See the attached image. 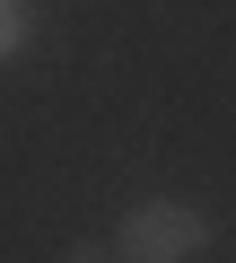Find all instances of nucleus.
Here are the masks:
<instances>
[{"instance_id": "obj_1", "label": "nucleus", "mask_w": 236, "mask_h": 263, "mask_svg": "<svg viewBox=\"0 0 236 263\" xmlns=\"http://www.w3.org/2000/svg\"><path fill=\"white\" fill-rule=\"evenodd\" d=\"M114 263H192L210 246V211L184 202V193H140L123 219H114Z\"/></svg>"}, {"instance_id": "obj_2", "label": "nucleus", "mask_w": 236, "mask_h": 263, "mask_svg": "<svg viewBox=\"0 0 236 263\" xmlns=\"http://www.w3.org/2000/svg\"><path fill=\"white\" fill-rule=\"evenodd\" d=\"M35 44V9H27V0H0V62H18Z\"/></svg>"}, {"instance_id": "obj_3", "label": "nucleus", "mask_w": 236, "mask_h": 263, "mask_svg": "<svg viewBox=\"0 0 236 263\" xmlns=\"http://www.w3.org/2000/svg\"><path fill=\"white\" fill-rule=\"evenodd\" d=\"M61 263H114V246H105V237H79V246H70Z\"/></svg>"}]
</instances>
